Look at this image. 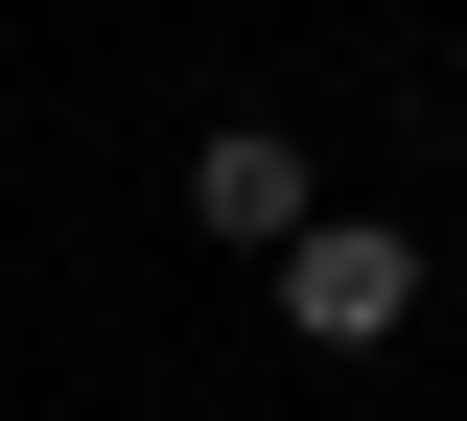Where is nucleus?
<instances>
[{
    "mask_svg": "<svg viewBox=\"0 0 467 421\" xmlns=\"http://www.w3.org/2000/svg\"><path fill=\"white\" fill-rule=\"evenodd\" d=\"M281 328H304V352H398V328H420V235H398V211H304V235H281Z\"/></svg>",
    "mask_w": 467,
    "mask_h": 421,
    "instance_id": "obj_1",
    "label": "nucleus"
},
{
    "mask_svg": "<svg viewBox=\"0 0 467 421\" xmlns=\"http://www.w3.org/2000/svg\"><path fill=\"white\" fill-rule=\"evenodd\" d=\"M304 211H327V164H304L281 118H211V141H187V235H234V258H281Z\"/></svg>",
    "mask_w": 467,
    "mask_h": 421,
    "instance_id": "obj_2",
    "label": "nucleus"
}]
</instances>
